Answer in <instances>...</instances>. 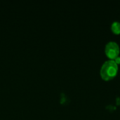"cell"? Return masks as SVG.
<instances>
[{
  "mask_svg": "<svg viewBox=\"0 0 120 120\" xmlns=\"http://www.w3.org/2000/svg\"><path fill=\"white\" fill-rule=\"evenodd\" d=\"M120 53V47L115 41H110L105 46V54L110 58H116Z\"/></svg>",
  "mask_w": 120,
  "mask_h": 120,
  "instance_id": "7a4b0ae2",
  "label": "cell"
},
{
  "mask_svg": "<svg viewBox=\"0 0 120 120\" xmlns=\"http://www.w3.org/2000/svg\"><path fill=\"white\" fill-rule=\"evenodd\" d=\"M112 30L115 34H120V22L116 21L114 22L112 25Z\"/></svg>",
  "mask_w": 120,
  "mask_h": 120,
  "instance_id": "3957f363",
  "label": "cell"
},
{
  "mask_svg": "<svg viewBox=\"0 0 120 120\" xmlns=\"http://www.w3.org/2000/svg\"><path fill=\"white\" fill-rule=\"evenodd\" d=\"M115 63L117 64V63H120V57H117L115 60Z\"/></svg>",
  "mask_w": 120,
  "mask_h": 120,
  "instance_id": "277c9868",
  "label": "cell"
},
{
  "mask_svg": "<svg viewBox=\"0 0 120 120\" xmlns=\"http://www.w3.org/2000/svg\"><path fill=\"white\" fill-rule=\"evenodd\" d=\"M118 66L115 60H108L104 63L101 70V75L105 80H110L115 77L117 73Z\"/></svg>",
  "mask_w": 120,
  "mask_h": 120,
  "instance_id": "6da1fadb",
  "label": "cell"
}]
</instances>
